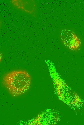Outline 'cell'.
Returning <instances> with one entry per match:
<instances>
[{
  "label": "cell",
  "mask_w": 84,
  "mask_h": 125,
  "mask_svg": "<svg viewBox=\"0 0 84 125\" xmlns=\"http://www.w3.org/2000/svg\"><path fill=\"white\" fill-rule=\"evenodd\" d=\"M28 73L23 70H14L6 73L3 76L2 84L10 93L19 95L29 88L31 81Z\"/></svg>",
  "instance_id": "obj_1"
},
{
  "label": "cell",
  "mask_w": 84,
  "mask_h": 125,
  "mask_svg": "<svg viewBox=\"0 0 84 125\" xmlns=\"http://www.w3.org/2000/svg\"><path fill=\"white\" fill-rule=\"evenodd\" d=\"M62 43L66 47L74 51L77 50L81 45V41L74 32L69 29L62 30L60 34Z\"/></svg>",
  "instance_id": "obj_2"
},
{
  "label": "cell",
  "mask_w": 84,
  "mask_h": 125,
  "mask_svg": "<svg viewBox=\"0 0 84 125\" xmlns=\"http://www.w3.org/2000/svg\"><path fill=\"white\" fill-rule=\"evenodd\" d=\"M11 2L16 9L34 17L37 14V6L34 0H12Z\"/></svg>",
  "instance_id": "obj_3"
}]
</instances>
